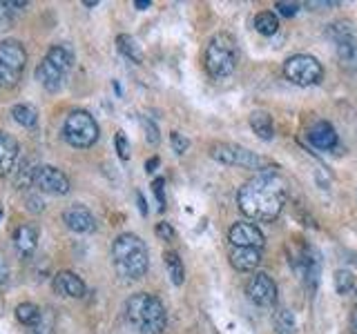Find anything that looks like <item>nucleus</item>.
I'll return each mask as SVG.
<instances>
[{
	"label": "nucleus",
	"mask_w": 357,
	"mask_h": 334,
	"mask_svg": "<svg viewBox=\"0 0 357 334\" xmlns=\"http://www.w3.org/2000/svg\"><path fill=\"white\" fill-rule=\"evenodd\" d=\"M288 198V183L277 169H261L237 192V205L255 221H275Z\"/></svg>",
	"instance_id": "1"
},
{
	"label": "nucleus",
	"mask_w": 357,
	"mask_h": 334,
	"mask_svg": "<svg viewBox=\"0 0 357 334\" xmlns=\"http://www.w3.org/2000/svg\"><path fill=\"white\" fill-rule=\"evenodd\" d=\"M21 156V145L7 132H0V174H9Z\"/></svg>",
	"instance_id": "18"
},
{
	"label": "nucleus",
	"mask_w": 357,
	"mask_h": 334,
	"mask_svg": "<svg viewBox=\"0 0 357 334\" xmlns=\"http://www.w3.org/2000/svg\"><path fill=\"white\" fill-rule=\"evenodd\" d=\"M306 136H308V143H311L313 147L324 149V152L335 149L337 143H340V136H337L335 127L328 121H317L315 125L308 129Z\"/></svg>",
	"instance_id": "16"
},
{
	"label": "nucleus",
	"mask_w": 357,
	"mask_h": 334,
	"mask_svg": "<svg viewBox=\"0 0 357 334\" xmlns=\"http://www.w3.org/2000/svg\"><path fill=\"white\" fill-rule=\"evenodd\" d=\"M0 218H3V209H0Z\"/></svg>",
	"instance_id": "42"
},
{
	"label": "nucleus",
	"mask_w": 357,
	"mask_h": 334,
	"mask_svg": "<svg viewBox=\"0 0 357 334\" xmlns=\"http://www.w3.org/2000/svg\"><path fill=\"white\" fill-rule=\"evenodd\" d=\"M246 294L259 308H272L277 303V283L266 272H255L246 283Z\"/></svg>",
	"instance_id": "11"
},
{
	"label": "nucleus",
	"mask_w": 357,
	"mask_h": 334,
	"mask_svg": "<svg viewBox=\"0 0 357 334\" xmlns=\"http://www.w3.org/2000/svg\"><path fill=\"white\" fill-rule=\"evenodd\" d=\"M114 143H116V152H119V156L123 158V160H127V158H130V143H127V138H125V134H123V132H116Z\"/></svg>",
	"instance_id": "31"
},
{
	"label": "nucleus",
	"mask_w": 357,
	"mask_h": 334,
	"mask_svg": "<svg viewBox=\"0 0 357 334\" xmlns=\"http://www.w3.org/2000/svg\"><path fill=\"white\" fill-rule=\"evenodd\" d=\"M27 52L18 41H0V87L12 90L23 79Z\"/></svg>",
	"instance_id": "7"
},
{
	"label": "nucleus",
	"mask_w": 357,
	"mask_h": 334,
	"mask_svg": "<svg viewBox=\"0 0 357 334\" xmlns=\"http://www.w3.org/2000/svg\"><path fill=\"white\" fill-rule=\"evenodd\" d=\"M143 127H145V138L150 145H159V140H161V136H159V127L154 121L150 118H143Z\"/></svg>",
	"instance_id": "30"
},
{
	"label": "nucleus",
	"mask_w": 357,
	"mask_h": 334,
	"mask_svg": "<svg viewBox=\"0 0 357 334\" xmlns=\"http://www.w3.org/2000/svg\"><path fill=\"white\" fill-rule=\"evenodd\" d=\"M333 281H335L337 294H342V297L351 294L357 288V285H355V274L351 270H337L335 276H333Z\"/></svg>",
	"instance_id": "28"
},
{
	"label": "nucleus",
	"mask_w": 357,
	"mask_h": 334,
	"mask_svg": "<svg viewBox=\"0 0 357 334\" xmlns=\"http://www.w3.org/2000/svg\"><path fill=\"white\" fill-rule=\"evenodd\" d=\"M154 232H156L159 238H163V241H172V238H174V227L170 223H165V221L159 223Z\"/></svg>",
	"instance_id": "34"
},
{
	"label": "nucleus",
	"mask_w": 357,
	"mask_h": 334,
	"mask_svg": "<svg viewBox=\"0 0 357 334\" xmlns=\"http://www.w3.org/2000/svg\"><path fill=\"white\" fill-rule=\"evenodd\" d=\"M230 265L239 272H255L261 265V250H255V247H232Z\"/></svg>",
	"instance_id": "19"
},
{
	"label": "nucleus",
	"mask_w": 357,
	"mask_h": 334,
	"mask_svg": "<svg viewBox=\"0 0 357 334\" xmlns=\"http://www.w3.org/2000/svg\"><path fill=\"white\" fill-rule=\"evenodd\" d=\"M328 38L335 43V54L344 72H357V41L351 23H333L326 30Z\"/></svg>",
	"instance_id": "8"
},
{
	"label": "nucleus",
	"mask_w": 357,
	"mask_h": 334,
	"mask_svg": "<svg viewBox=\"0 0 357 334\" xmlns=\"http://www.w3.org/2000/svg\"><path fill=\"white\" fill-rule=\"evenodd\" d=\"M34 187L39 192L45 194H56V196H63L70 192V178L65 176V171H61L59 167L54 165H41L36 169V176H34Z\"/></svg>",
	"instance_id": "12"
},
{
	"label": "nucleus",
	"mask_w": 357,
	"mask_h": 334,
	"mask_svg": "<svg viewBox=\"0 0 357 334\" xmlns=\"http://www.w3.org/2000/svg\"><path fill=\"white\" fill-rule=\"evenodd\" d=\"M272 326H275L277 334H295L297 332V319L290 310L281 308L275 312V317H272Z\"/></svg>",
	"instance_id": "26"
},
{
	"label": "nucleus",
	"mask_w": 357,
	"mask_h": 334,
	"mask_svg": "<svg viewBox=\"0 0 357 334\" xmlns=\"http://www.w3.org/2000/svg\"><path fill=\"white\" fill-rule=\"evenodd\" d=\"M25 7H27L25 0H0V32L12 30V25L23 14Z\"/></svg>",
	"instance_id": "20"
},
{
	"label": "nucleus",
	"mask_w": 357,
	"mask_h": 334,
	"mask_svg": "<svg viewBox=\"0 0 357 334\" xmlns=\"http://www.w3.org/2000/svg\"><path fill=\"white\" fill-rule=\"evenodd\" d=\"M16 321L18 323H23V326L27 328H34V326H39V323L43 321V312L39 305H34V303H21V305H16Z\"/></svg>",
	"instance_id": "23"
},
{
	"label": "nucleus",
	"mask_w": 357,
	"mask_h": 334,
	"mask_svg": "<svg viewBox=\"0 0 357 334\" xmlns=\"http://www.w3.org/2000/svg\"><path fill=\"white\" fill-rule=\"evenodd\" d=\"M54 292L61 294L65 299H81L85 297V281L81 279L76 272H70V270H63L54 276Z\"/></svg>",
	"instance_id": "15"
},
{
	"label": "nucleus",
	"mask_w": 357,
	"mask_h": 334,
	"mask_svg": "<svg viewBox=\"0 0 357 334\" xmlns=\"http://www.w3.org/2000/svg\"><path fill=\"white\" fill-rule=\"evenodd\" d=\"M255 30L261 34V36H272V34H277L279 30V21H277V16L272 14V12H261L255 16Z\"/></svg>",
	"instance_id": "27"
},
{
	"label": "nucleus",
	"mask_w": 357,
	"mask_h": 334,
	"mask_svg": "<svg viewBox=\"0 0 357 334\" xmlns=\"http://www.w3.org/2000/svg\"><path fill=\"white\" fill-rule=\"evenodd\" d=\"M112 263L123 281H139L147 274V245L132 232L116 236L112 243Z\"/></svg>",
	"instance_id": "2"
},
{
	"label": "nucleus",
	"mask_w": 357,
	"mask_h": 334,
	"mask_svg": "<svg viewBox=\"0 0 357 334\" xmlns=\"http://www.w3.org/2000/svg\"><path fill=\"white\" fill-rule=\"evenodd\" d=\"M355 297H357V288H355Z\"/></svg>",
	"instance_id": "43"
},
{
	"label": "nucleus",
	"mask_w": 357,
	"mask_h": 334,
	"mask_svg": "<svg viewBox=\"0 0 357 334\" xmlns=\"http://www.w3.org/2000/svg\"><path fill=\"white\" fill-rule=\"evenodd\" d=\"M163 263H165L167 276L172 279V283L174 285H183V281H185V267H183L181 256H178L174 250H167L163 254Z\"/></svg>",
	"instance_id": "22"
},
{
	"label": "nucleus",
	"mask_w": 357,
	"mask_h": 334,
	"mask_svg": "<svg viewBox=\"0 0 357 334\" xmlns=\"http://www.w3.org/2000/svg\"><path fill=\"white\" fill-rule=\"evenodd\" d=\"M163 185H165V180L163 178H154V183H152V189H154V196L159 200V209H165V192H163Z\"/></svg>",
	"instance_id": "33"
},
{
	"label": "nucleus",
	"mask_w": 357,
	"mask_h": 334,
	"mask_svg": "<svg viewBox=\"0 0 357 334\" xmlns=\"http://www.w3.org/2000/svg\"><path fill=\"white\" fill-rule=\"evenodd\" d=\"M27 209H32V212H41L43 209V200L41 198H27Z\"/></svg>",
	"instance_id": "36"
},
{
	"label": "nucleus",
	"mask_w": 357,
	"mask_h": 334,
	"mask_svg": "<svg viewBox=\"0 0 357 334\" xmlns=\"http://www.w3.org/2000/svg\"><path fill=\"white\" fill-rule=\"evenodd\" d=\"M27 334H52V321H50V317H43V321L39 323V326H34Z\"/></svg>",
	"instance_id": "35"
},
{
	"label": "nucleus",
	"mask_w": 357,
	"mask_h": 334,
	"mask_svg": "<svg viewBox=\"0 0 357 334\" xmlns=\"http://www.w3.org/2000/svg\"><path fill=\"white\" fill-rule=\"evenodd\" d=\"M275 9L286 18H293L297 12H299V5L297 3H284V0H279V3H275Z\"/></svg>",
	"instance_id": "32"
},
{
	"label": "nucleus",
	"mask_w": 357,
	"mask_h": 334,
	"mask_svg": "<svg viewBox=\"0 0 357 334\" xmlns=\"http://www.w3.org/2000/svg\"><path fill=\"white\" fill-rule=\"evenodd\" d=\"M125 319L139 334H163L167 328V312L154 294L139 292L125 303Z\"/></svg>",
	"instance_id": "3"
},
{
	"label": "nucleus",
	"mask_w": 357,
	"mask_h": 334,
	"mask_svg": "<svg viewBox=\"0 0 357 334\" xmlns=\"http://www.w3.org/2000/svg\"><path fill=\"white\" fill-rule=\"evenodd\" d=\"M228 241L234 247H255V250H261L266 245L264 232L255 223H246V221H237L230 227Z\"/></svg>",
	"instance_id": "13"
},
{
	"label": "nucleus",
	"mask_w": 357,
	"mask_h": 334,
	"mask_svg": "<svg viewBox=\"0 0 357 334\" xmlns=\"http://www.w3.org/2000/svg\"><path fill=\"white\" fill-rule=\"evenodd\" d=\"M12 118L18 123V125H23L27 129H34L39 125V112H36L32 105H25V103H18L12 107Z\"/></svg>",
	"instance_id": "24"
},
{
	"label": "nucleus",
	"mask_w": 357,
	"mask_h": 334,
	"mask_svg": "<svg viewBox=\"0 0 357 334\" xmlns=\"http://www.w3.org/2000/svg\"><path fill=\"white\" fill-rule=\"evenodd\" d=\"M284 76L297 87H311V85H317L322 81L324 67L315 56L295 54L284 63Z\"/></svg>",
	"instance_id": "9"
},
{
	"label": "nucleus",
	"mask_w": 357,
	"mask_h": 334,
	"mask_svg": "<svg viewBox=\"0 0 357 334\" xmlns=\"http://www.w3.org/2000/svg\"><path fill=\"white\" fill-rule=\"evenodd\" d=\"M210 156L221 165L230 167H243V169H264L266 160L261 158L255 152H250L248 147L234 145V143H217L210 149Z\"/></svg>",
	"instance_id": "10"
},
{
	"label": "nucleus",
	"mask_w": 357,
	"mask_h": 334,
	"mask_svg": "<svg viewBox=\"0 0 357 334\" xmlns=\"http://www.w3.org/2000/svg\"><path fill=\"white\" fill-rule=\"evenodd\" d=\"M63 138L72 147H92L99 140V123L85 109H74L63 123Z\"/></svg>",
	"instance_id": "6"
},
{
	"label": "nucleus",
	"mask_w": 357,
	"mask_h": 334,
	"mask_svg": "<svg viewBox=\"0 0 357 334\" xmlns=\"http://www.w3.org/2000/svg\"><path fill=\"white\" fill-rule=\"evenodd\" d=\"M72 67H74V52L68 45H54L45 54L41 65L36 67V79H39V83L47 92L56 94L63 90Z\"/></svg>",
	"instance_id": "4"
},
{
	"label": "nucleus",
	"mask_w": 357,
	"mask_h": 334,
	"mask_svg": "<svg viewBox=\"0 0 357 334\" xmlns=\"http://www.w3.org/2000/svg\"><path fill=\"white\" fill-rule=\"evenodd\" d=\"M349 328H351V334H357V305L351 310V319H349Z\"/></svg>",
	"instance_id": "37"
},
{
	"label": "nucleus",
	"mask_w": 357,
	"mask_h": 334,
	"mask_svg": "<svg viewBox=\"0 0 357 334\" xmlns=\"http://www.w3.org/2000/svg\"><path fill=\"white\" fill-rule=\"evenodd\" d=\"M237 41L225 32L214 34L208 47H205V70H208V74L212 79H228L237 67Z\"/></svg>",
	"instance_id": "5"
},
{
	"label": "nucleus",
	"mask_w": 357,
	"mask_h": 334,
	"mask_svg": "<svg viewBox=\"0 0 357 334\" xmlns=\"http://www.w3.org/2000/svg\"><path fill=\"white\" fill-rule=\"evenodd\" d=\"M116 47H119V52L123 54L125 59L132 61V63H141V61H143V52H141V45L136 43L134 36L121 34V36L116 38Z\"/></svg>",
	"instance_id": "25"
},
{
	"label": "nucleus",
	"mask_w": 357,
	"mask_h": 334,
	"mask_svg": "<svg viewBox=\"0 0 357 334\" xmlns=\"http://www.w3.org/2000/svg\"><path fill=\"white\" fill-rule=\"evenodd\" d=\"M39 236H41V230H39V225H36V223L18 225V230L14 234L16 252L21 254V256H32L36 247H39Z\"/></svg>",
	"instance_id": "17"
},
{
	"label": "nucleus",
	"mask_w": 357,
	"mask_h": 334,
	"mask_svg": "<svg viewBox=\"0 0 357 334\" xmlns=\"http://www.w3.org/2000/svg\"><path fill=\"white\" fill-rule=\"evenodd\" d=\"M83 5H85V7H96L99 3H96V0H85V3H83Z\"/></svg>",
	"instance_id": "41"
},
{
	"label": "nucleus",
	"mask_w": 357,
	"mask_h": 334,
	"mask_svg": "<svg viewBox=\"0 0 357 334\" xmlns=\"http://www.w3.org/2000/svg\"><path fill=\"white\" fill-rule=\"evenodd\" d=\"M139 207H141V214H147V207H145V200H143V196L139 194Z\"/></svg>",
	"instance_id": "40"
},
{
	"label": "nucleus",
	"mask_w": 357,
	"mask_h": 334,
	"mask_svg": "<svg viewBox=\"0 0 357 334\" xmlns=\"http://www.w3.org/2000/svg\"><path fill=\"white\" fill-rule=\"evenodd\" d=\"M250 127L261 140H270L272 136H275V127H272V118H270L268 112H261V109L252 112L250 114Z\"/></svg>",
	"instance_id": "21"
},
{
	"label": "nucleus",
	"mask_w": 357,
	"mask_h": 334,
	"mask_svg": "<svg viewBox=\"0 0 357 334\" xmlns=\"http://www.w3.org/2000/svg\"><path fill=\"white\" fill-rule=\"evenodd\" d=\"M156 165H159V158L154 156V158H150L147 163H145V169H147V171H154V169H156Z\"/></svg>",
	"instance_id": "38"
},
{
	"label": "nucleus",
	"mask_w": 357,
	"mask_h": 334,
	"mask_svg": "<svg viewBox=\"0 0 357 334\" xmlns=\"http://www.w3.org/2000/svg\"><path fill=\"white\" fill-rule=\"evenodd\" d=\"M170 143H172V149L176 152V154H185L187 147H190V138L183 136L181 132H172L170 134Z\"/></svg>",
	"instance_id": "29"
},
{
	"label": "nucleus",
	"mask_w": 357,
	"mask_h": 334,
	"mask_svg": "<svg viewBox=\"0 0 357 334\" xmlns=\"http://www.w3.org/2000/svg\"><path fill=\"white\" fill-rule=\"evenodd\" d=\"M150 5H152V3H150V0H136V3H134V7H136V9H147Z\"/></svg>",
	"instance_id": "39"
},
{
	"label": "nucleus",
	"mask_w": 357,
	"mask_h": 334,
	"mask_svg": "<svg viewBox=\"0 0 357 334\" xmlns=\"http://www.w3.org/2000/svg\"><path fill=\"white\" fill-rule=\"evenodd\" d=\"M63 223L76 234H90L96 230V218L83 205H72L63 212Z\"/></svg>",
	"instance_id": "14"
}]
</instances>
